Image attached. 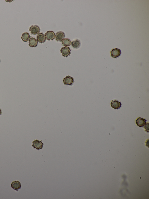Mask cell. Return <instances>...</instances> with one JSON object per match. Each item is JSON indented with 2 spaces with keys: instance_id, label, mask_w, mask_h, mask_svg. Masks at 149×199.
I'll list each match as a JSON object with an SVG mask.
<instances>
[{
  "instance_id": "1",
  "label": "cell",
  "mask_w": 149,
  "mask_h": 199,
  "mask_svg": "<svg viewBox=\"0 0 149 199\" xmlns=\"http://www.w3.org/2000/svg\"><path fill=\"white\" fill-rule=\"evenodd\" d=\"M42 141H39L37 140H35L32 142V146L34 149H36L38 150L42 149L44 143H42Z\"/></svg>"
},
{
  "instance_id": "2",
  "label": "cell",
  "mask_w": 149,
  "mask_h": 199,
  "mask_svg": "<svg viewBox=\"0 0 149 199\" xmlns=\"http://www.w3.org/2000/svg\"><path fill=\"white\" fill-rule=\"evenodd\" d=\"M110 53L111 56L112 58H117L121 56L122 52L120 49L116 48L112 49Z\"/></svg>"
},
{
  "instance_id": "3",
  "label": "cell",
  "mask_w": 149,
  "mask_h": 199,
  "mask_svg": "<svg viewBox=\"0 0 149 199\" xmlns=\"http://www.w3.org/2000/svg\"><path fill=\"white\" fill-rule=\"evenodd\" d=\"M71 51L70 48L67 46L62 48L60 50L61 52L62 53V56L66 57L70 56L71 53Z\"/></svg>"
},
{
  "instance_id": "4",
  "label": "cell",
  "mask_w": 149,
  "mask_h": 199,
  "mask_svg": "<svg viewBox=\"0 0 149 199\" xmlns=\"http://www.w3.org/2000/svg\"><path fill=\"white\" fill-rule=\"evenodd\" d=\"M29 30L31 33L34 35L39 34L40 32V29L37 25H32L29 28Z\"/></svg>"
},
{
  "instance_id": "5",
  "label": "cell",
  "mask_w": 149,
  "mask_h": 199,
  "mask_svg": "<svg viewBox=\"0 0 149 199\" xmlns=\"http://www.w3.org/2000/svg\"><path fill=\"white\" fill-rule=\"evenodd\" d=\"M74 82V79L70 76H67L63 79L64 83L65 85H72Z\"/></svg>"
},
{
  "instance_id": "6",
  "label": "cell",
  "mask_w": 149,
  "mask_h": 199,
  "mask_svg": "<svg viewBox=\"0 0 149 199\" xmlns=\"http://www.w3.org/2000/svg\"><path fill=\"white\" fill-rule=\"evenodd\" d=\"M111 106L112 108L116 110L120 109L122 105L121 102H119L116 100L114 101L112 100L111 102Z\"/></svg>"
},
{
  "instance_id": "7",
  "label": "cell",
  "mask_w": 149,
  "mask_h": 199,
  "mask_svg": "<svg viewBox=\"0 0 149 199\" xmlns=\"http://www.w3.org/2000/svg\"><path fill=\"white\" fill-rule=\"evenodd\" d=\"M65 37V33L61 31L57 32L55 35L56 40L58 41H62Z\"/></svg>"
},
{
  "instance_id": "8",
  "label": "cell",
  "mask_w": 149,
  "mask_h": 199,
  "mask_svg": "<svg viewBox=\"0 0 149 199\" xmlns=\"http://www.w3.org/2000/svg\"><path fill=\"white\" fill-rule=\"evenodd\" d=\"M147 120L145 119L139 117L136 120V124L137 125L140 127H143L145 126L146 124Z\"/></svg>"
},
{
  "instance_id": "9",
  "label": "cell",
  "mask_w": 149,
  "mask_h": 199,
  "mask_svg": "<svg viewBox=\"0 0 149 199\" xmlns=\"http://www.w3.org/2000/svg\"><path fill=\"white\" fill-rule=\"evenodd\" d=\"M11 187L13 190L17 191L21 188V185L19 181H13L11 184Z\"/></svg>"
},
{
  "instance_id": "10",
  "label": "cell",
  "mask_w": 149,
  "mask_h": 199,
  "mask_svg": "<svg viewBox=\"0 0 149 199\" xmlns=\"http://www.w3.org/2000/svg\"><path fill=\"white\" fill-rule=\"evenodd\" d=\"M45 36L46 39L48 40H53L55 39V34L54 32L52 31H48L46 33Z\"/></svg>"
},
{
  "instance_id": "11",
  "label": "cell",
  "mask_w": 149,
  "mask_h": 199,
  "mask_svg": "<svg viewBox=\"0 0 149 199\" xmlns=\"http://www.w3.org/2000/svg\"><path fill=\"white\" fill-rule=\"evenodd\" d=\"M37 39L39 43H43L45 42L46 39L45 35L43 33H41L38 34Z\"/></svg>"
},
{
  "instance_id": "12",
  "label": "cell",
  "mask_w": 149,
  "mask_h": 199,
  "mask_svg": "<svg viewBox=\"0 0 149 199\" xmlns=\"http://www.w3.org/2000/svg\"><path fill=\"white\" fill-rule=\"evenodd\" d=\"M38 41L34 38H30L29 40V45L31 47H35L37 46Z\"/></svg>"
},
{
  "instance_id": "13",
  "label": "cell",
  "mask_w": 149,
  "mask_h": 199,
  "mask_svg": "<svg viewBox=\"0 0 149 199\" xmlns=\"http://www.w3.org/2000/svg\"><path fill=\"white\" fill-rule=\"evenodd\" d=\"M71 44L72 47L74 49H77L81 45V42L80 40L77 39L75 40L72 41Z\"/></svg>"
},
{
  "instance_id": "14",
  "label": "cell",
  "mask_w": 149,
  "mask_h": 199,
  "mask_svg": "<svg viewBox=\"0 0 149 199\" xmlns=\"http://www.w3.org/2000/svg\"><path fill=\"white\" fill-rule=\"evenodd\" d=\"M30 37V36L28 33L25 32L22 34L21 38L22 41L26 42L28 41Z\"/></svg>"
},
{
  "instance_id": "15",
  "label": "cell",
  "mask_w": 149,
  "mask_h": 199,
  "mask_svg": "<svg viewBox=\"0 0 149 199\" xmlns=\"http://www.w3.org/2000/svg\"><path fill=\"white\" fill-rule=\"evenodd\" d=\"M62 43L64 46H69L71 45V41L69 39H64L62 41Z\"/></svg>"
},
{
  "instance_id": "16",
  "label": "cell",
  "mask_w": 149,
  "mask_h": 199,
  "mask_svg": "<svg viewBox=\"0 0 149 199\" xmlns=\"http://www.w3.org/2000/svg\"><path fill=\"white\" fill-rule=\"evenodd\" d=\"M145 125V129L146 130L149 131V123H147Z\"/></svg>"
},
{
  "instance_id": "17",
  "label": "cell",
  "mask_w": 149,
  "mask_h": 199,
  "mask_svg": "<svg viewBox=\"0 0 149 199\" xmlns=\"http://www.w3.org/2000/svg\"><path fill=\"white\" fill-rule=\"evenodd\" d=\"M1 114H2V112H1V109H0V115H1Z\"/></svg>"
},
{
  "instance_id": "18",
  "label": "cell",
  "mask_w": 149,
  "mask_h": 199,
  "mask_svg": "<svg viewBox=\"0 0 149 199\" xmlns=\"http://www.w3.org/2000/svg\"></svg>"
}]
</instances>
